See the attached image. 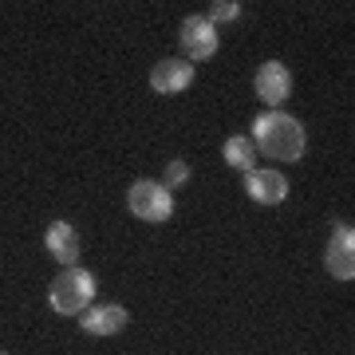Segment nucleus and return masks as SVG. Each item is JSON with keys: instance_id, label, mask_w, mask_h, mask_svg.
I'll return each mask as SVG.
<instances>
[{"instance_id": "nucleus-11", "label": "nucleus", "mask_w": 355, "mask_h": 355, "mask_svg": "<svg viewBox=\"0 0 355 355\" xmlns=\"http://www.w3.org/2000/svg\"><path fill=\"white\" fill-rule=\"evenodd\" d=\"M221 154H225V162L233 166V170H241V174H249V170L257 166V146H253V139H245V135L225 139Z\"/></svg>"}, {"instance_id": "nucleus-4", "label": "nucleus", "mask_w": 355, "mask_h": 355, "mask_svg": "<svg viewBox=\"0 0 355 355\" xmlns=\"http://www.w3.org/2000/svg\"><path fill=\"white\" fill-rule=\"evenodd\" d=\"M178 44H182V60H186V64H198V60H214L221 40H217V28L209 24L205 16H190V20L182 24Z\"/></svg>"}, {"instance_id": "nucleus-9", "label": "nucleus", "mask_w": 355, "mask_h": 355, "mask_svg": "<svg viewBox=\"0 0 355 355\" xmlns=\"http://www.w3.org/2000/svg\"><path fill=\"white\" fill-rule=\"evenodd\" d=\"M127 308L123 304H91L83 316H79V324H83V331L87 336H99V340H107V336H119V331L127 328Z\"/></svg>"}, {"instance_id": "nucleus-2", "label": "nucleus", "mask_w": 355, "mask_h": 355, "mask_svg": "<svg viewBox=\"0 0 355 355\" xmlns=\"http://www.w3.org/2000/svg\"><path fill=\"white\" fill-rule=\"evenodd\" d=\"M48 304L60 316H83L95 304V272H87L79 265L60 268V277L48 284Z\"/></svg>"}, {"instance_id": "nucleus-12", "label": "nucleus", "mask_w": 355, "mask_h": 355, "mask_svg": "<svg viewBox=\"0 0 355 355\" xmlns=\"http://www.w3.org/2000/svg\"><path fill=\"white\" fill-rule=\"evenodd\" d=\"M237 16H241V4H237V0H217V4H209V16H205V20L217 28V24L237 20Z\"/></svg>"}, {"instance_id": "nucleus-5", "label": "nucleus", "mask_w": 355, "mask_h": 355, "mask_svg": "<svg viewBox=\"0 0 355 355\" xmlns=\"http://www.w3.org/2000/svg\"><path fill=\"white\" fill-rule=\"evenodd\" d=\"M253 91H257L261 103H268V111H280V103L292 95V71L280 64V60H268V64H261V71H257Z\"/></svg>"}, {"instance_id": "nucleus-1", "label": "nucleus", "mask_w": 355, "mask_h": 355, "mask_svg": "<svg viewBox=\"0 0 355 355\" xmlns=\"http://www.w3.org/2000/svg\"><path fill=\"white\" fill-rule=\"evenodd\" d=\"M253 146L268 154L272 162H296V158H304L308 146L304 123L292 119L288 111H261L253 119Z\"/></svg>"}, {"instance_id": "nucleus-3", "label": "nucleus", "mask_w": 355, "mask_h": 355, "mask_svg": "<svg viewBox=\"0 0 355 355\" xmlns=\"http://www.w3.org/2000/svg\"><path fill=\"white\" fill-rule=\"evenodd\" d=\"M127 209L139 221H170V214H174V193L166 190L162 182H154V178H139L127 190Z\"/></svg>"}, {"instance_id": "nucleus-6", "label": "nucleus", "mask_w": 355, "mask_h": 355, "mask_svg": "<svg viewBox=\"0 0 355 355\" xmlns=\"http://www.w3.org/2000/svg\"><path fill=\"white\" fill-rule=\"evenodd\" d=\"M324 265L336 280H352L355 277V229L336 221L331 229V241H328V253H324Z\"/></svg>"}, {"instance_id": "nucleus-10", "label": "nucleus", "mask_w": 355, "mask_h": 355, "mask_svg": "<svg viewBox=\"0 0 355 355\" xmlns=\"http://www.w3.org/2000/svg\"><path fill=\"white\" fill-rule=\"evenodd\" d=\"M44 245H48L51 261H60L64 268H71L79 261V233L71 221H51L48 233H44Z\"/></svg>"}, {"instance_id": "nucleus-7", "label": "nucleus", "mask_w": 355, "mask_h": 355, "mask_svg": "<svg viewBox=\"0 0 355 355\" xmlns=\"http://www.w3.org/2000/svg\"><path fill=\"white\" fill-rule=\"evenodd\" d=\"M245 193L253 198L257 205H280L288 198V178L280 174V170H249L245 174Z\"/></svg>"}, {"instance_id": "nucleus-13", "label": "nucleus", "mask_w": 355, "mask_h": 355, "mask_svg": "<svg viewBox=\"0 0 355 355\" xmlns=\"http://www.w3.org/2000/svg\"><path fill=\"white\" fill-rule=\"evenodd\" d=\"M186 182H190V166L182 162V158H174V162L166 166V182H162V186H166L170 193H174L178 186H186Z\"/></svg>"}, {"instance_id": "nucleus-8", "label": "nucleus", "mask_w": 355, "mask_h": 355, "mask_svg": "<svg viewBox=\"0 0 355 355\" xmlns=\"http://www.w3.org/2000/svg\"><path fill=\"white\" fill-rule=\"evenodd\" d=\"M190 83H193V64H186V60H158L150 71L154 95H182Z\"/></svg>"}, {"instance_id": "nucleus-14", "label": "nucleus", "mask_w": 355, "mask_h": 355, "mask_svg": "<svg viewBox=\"0 0 355 355\" xmlns=\"http://www.w3.org/2000/svg\"><path fill=\"white\" fill-rule=\"evenodd\" d=\"M0 355H8V352H0Z\"/></svg>"}]
</instances>
